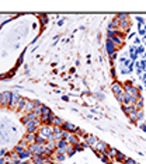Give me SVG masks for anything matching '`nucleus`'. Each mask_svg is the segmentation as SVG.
Wrapping results in <instances>:
<instances>
[{"label": "nucleus", "mask_w": 146, "mask_h": 164, "mask_svg": "<svg viewBox=\"0 0 146 164\" xmlns=\"http://www.w3.org/2000/svg\"><path fill=\"white\" fill-rule=\"evenodd\" d=\"M125 164H136V163H135L133 160H131V159H127V160H125Z\"/></svg>", "instance_id": "nucleus-3"}, {"label": "nucleus", "mask_w": 146, "mask_h": 164, "mask_svg": "<svg viewBox=\"0 0 146 164\" xmlns=\"http://www.w3.org/2000/svg\"><path fill=\"white\" fill-rule=\"evenodd\" d=\"M63 128H65V129H69V131H76V128H75V126H73V125H70V123H63Z\"/></svg>", "instance_id": "nucleus-2"}, {"label": "nucleus", "mask_w": 146, "mask_h": 164, "mask_svg": "<svg viewBox=\"0 0 146 164\" xmlns=\"http://www.w3.org/2000/svg\"><path fill=\"white\" fill-rule=\"evenodd\" d=\"M113 91H114V94H115V97L119 100V101H122V100H124L125 91L121 88V86H119V84H114V86H113Z\"/></svg>", "instance_id": "nucleus-1"}]
</instances>
